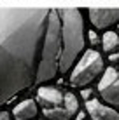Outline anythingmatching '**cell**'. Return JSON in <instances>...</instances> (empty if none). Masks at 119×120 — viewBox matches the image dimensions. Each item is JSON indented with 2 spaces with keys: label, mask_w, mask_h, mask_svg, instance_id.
<instances>
[{
  "label": "cell",
  "mask_w": 119,
  "mask_h": 120,
  "mask_svg": "<svg viewBox=\"0 0 119 120\" xmlns=\"http://www.w3.org/2000/svg\"><path fill=\"white\" fill-rule=\"evenodd\" d=\"M49 7L0 5V106L35 84Z\"/></svg>",
  "instance_id": "obj_1"
},
{
  "label": "cell",
  "mask_w": 119,
  "mask_h": 120,
  "mask_svg": "<svg viewBox=\"0 0 119 120\" xmlns=\"http://www.w3.org/2000/svg\"><path fill=\"white\" fill-rule=\"evenodd\" d=\"M61 28V51L58 63V75H65L72 70L74 63L86 51V28L84 16L77 7L56 9Z\"/></svg>",
  "instance_id": "obj_2"
},
{
  "label": "cell",
  "mask_w": 119,
  "mask_h": 120,
  "mask_svg": "<svg viewBox=\"0 0 119 120\" xmlns=\"http://www.w3.org/2000/svg\"><path fill=\"white\" fill-rule=\"evenodd\" d=\"M60 51H61V28H60V16L56 9H49L46 31H44L42 49H40V61L37 68L35 82L42 84L58 77V63H60Z\"/></svg>",
  "instance_id": "obj_3"
},
{
  "label": "cell",
  "mask_w": 119,
  "mask_h": 120,
  "mask_svg": "<svg viewBox=\"0 0 119 120\" xmlns=\"http://www.w3.org/2000/svg\"><path fill=\"white\" fill-rule=\"evenodd\" d=\"M105 70V59L96 49H86L81 57L74 63L68 73V82L72 87L82 89L89 87L95 80H98L102 71Z\"/></svg>",
  "instance_id": "obj_4"
},
{
  "label": "cell",
  "mask_w": 119,
  "mask_h": 120,
  "mask_svg": "<svg viewBox=\"0 0 119 120\" xmlns=\"http://www.w3.org/2000/svg\"><path fill=\"white\" fill-rule=\"evenodd\" d=\"M96 92L98 99L103 101L105 105L112 106V108H119V70L107 66L102 71L100 78L96 84Z\"/></svg>",
  "instance_id": "obj_5"
},
{
  "label": "cell",
  "mask_w": 119,
  "mask_h": 120,
  "mask_svg": "<svg viewBox=\"0 0 119 120\" xmlns=\"http://www.w3.org/2000/svg\"><path fill=\"white\" fill-rule=\"evenodd\" d=\"M88 19L98 31L110 30L119 23V7H89Z\"/></svg>",
  "instance_id": "obj_6"
},
{
  "label": "cell",
  "mask_w": 119,
  "mask_h": 120,
  "mask_svg": "<svg viewBox=\"0 0 119 120\" xmlns=\"http://www.w3.org/2000/svg\"><path fill=\"white\" fill-rule=\"evenodd\" d=\"M84 110L91 120H119V111L105 105L98 98H91L84 101Z\"/></svg>",
  "instance_id": "obj_7"
},
{
  "label": "cell",
  "mask_w": 119,
  "mask_h": 120,
  "mask_svg": "<svg viewBox=\"0 0 119 120\" xmlns=\"http://www.w3.org/2000/svg\"><path fill=\"white\" fill-rule=\"evenodd\" d=\"M37 105L40 108H53V106H61L63 101V90L53 85H40L37 89Z\"/></svg>",
  "instance_id": "obj_8"
},
{
  "label": "cell",
  "mask_w": 119,
  "mask_h": 120,
  "mask_svg": "<svg viewBox=\"0 0 119 120\" xmlns=\"http://www.w3.org/2000/svg\"><path fill=\"white\" fill-rule=\"evenodd\" d=\"M39 113H40V106L37 105V101L32 98H26L12 108L11 117L14 120H33L39 117Z\"/></svg>",
  "instance_id": "obj_9"
},
{
  "label": "cell",
  "mask_w": 119,
  "mask_h": 120,
  "mask_svg": "<svg viewBox=\"0 0 119 120\" xmlns=\"http://www.w3.org/2000/svg\"><path fill=\"white\" fill-rule=\"evenodd\" d=\"M100 45H102V51H103L107 56L112 54V52H116V51H119V33L112 31V30L102 31Z\"/></svg>",
  "instance_id": "obj_10"
},
{
  "label": "cell",
  "mask_w": 119,
  "mask_h": 120,
  "mask_svg": "<svg viewBox=\"0 0 119 120\" xmlns=\"http://www.w3.org/2000/svg\"><path fill=\"white\" fill-rule=\"evenodd\" d=\"M61 106H63V110L70 115V118H75V115L79 113V110H81V101H79V98H77V94H74V92H63Z\"/></svg>",
  "instance_id": "obj_11"
},
{
  "label": "cell",
  "mask_w": 119,
  "mask_h": 120,
  "mask_svg": "<svg viewBox=\"0 0 119 120\" xmlns=\"http://www.w3.org/2000/svg\"><path fill=\"white\" fill-rule=\"evenodd\" d=\"M42 115L47 120H72L70 115L63 110V106H53V108H40Z\"/></svg>",
  "instance_id": "obj_12"
},
{
  "label": "cell",
  "mask_w": 119,
  "mask_h": 120,
  "mask_svg": "<svg viewBox=\"0 0 119 120\" xmlns=\"http://www.w3.org/2000/svg\"><path fill=\"white\" fill-rule=\"evenodd\" d=\"M86 42H89V45H91L89 49H95V45L100 44V35L96 33V30L86 31Z\"/></svg>",
  "instance_id": "obj_13"
},
{
  "label": "cell",
  "mask_w": 119,
  "mask_h": 120,
  "mask_svg": "<svg viewBox=\"0 0 119 120\" xmlns=\"http://www.w3.org/2000/svg\"><path fill=\"white\" fill-rule=\"evenodd\" d=\"M109 66H112V68H117L119 70V51L112 52V54H109Z\"/></svg>",
  "instance_id": "obj_14"
},
{
  "label": "cell",
  "mask_w": 119,
  "mask_h": 120,
  "mask_svg": "<svg viewBox=\"0 0 119 120\" xmlns=\"http://www.w3.org/2000/svg\"><path fill=\"white\" fill-rule=\"evenodd\" d=\"M81 96H82L84 101H88V99L95 98V92H93L91 87H82V89H81Z\"/></svg>",
  "instance_id": "obj_15"
},
{
  "label": "cell",
  "mask_w": 119,
  "mask_h": 120,
  "mask_svg": "<svg viewBox=\"0 0 119 120\" xmlns=\"http://www.w3.org/2000/svg\"><path fill=\"white\" fill-rule=\"evenodd\" d=\"M0 120H12V117H11V113H9V111L0 110Z\"/></svg>",
  "instance_id": "obj_16"
},
{
  "label": "cell",
  "mask_w": 119,
  "mask_h": 120,
  "mask_svg": "<svg viewBox=\"0 0 119 120\" xmlns=\"http://www.w3.org/2000/svg\"><path fill=\"white\" fill-rule=\"evenodd\" d=\"M116 26H117V28H119V23H117V24H116Z\"/></svg>",
  "instance_id": "obj_17"
}]
</instances>
